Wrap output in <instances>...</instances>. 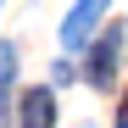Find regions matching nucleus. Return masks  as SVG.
Instances as JSON below:
<instances>
[{"mask_svg": "<svg viewBox=\"0 0 128 128\" xmlns=\"http://www.w3.org/2000/svg\"><path fill=\"white\" fill-rule=\"evenodd\" d=\"M117 61H122V28H106V34L95 39L89 61H84V78H89L95 89H106V84L117 78Z\"/></svg>", "mask_w": 128, "mask_h": 128, "instance_id": "1", "label": "nucleus"}, {"mask_svg": "<svg viewBox=\"0 0 128 128\" xmlns=\"http://www.w3.org/2000/svg\"><path fill=\"white\" fill-rule=\"evenodd\" d=\"M100 17H106V0H78V6L61 17V45H67V50H84Z\"/></svg>", "mask_w": 128, "mask_h": 128, "instance_id": "2", "label": "nucleus"}, {"mask_svg": "<svg viewBox=\"0 0 128 128\" xmlns=\"http://www.w3.org/2000/svg\"><path fill=\"white\" fill-rule=\"evenodd\" d=\"M11 72H17V56H11V45H0V89L11 84Z\"/></svg>", "mask_w": 128, "mask_h": 128, "instance_id": "4", "label": "nucleus"}, {"mask_svg": "<svg viewBox=\"0 0 128 128\" xmlns=\"http://www.w3.org/2000/svg\"><path fill=\"white\" fill-rule=\"evenodd\" d=\"M17 122H22V128H56V95H50V89H28Z\"/></svg>", "mask_w": 128, "mask_h": 128, "instance_id": "3", "label": "nucleus"}, {"mask_svg": "<svg viewBox=\"0 0 128 128\" xmlns=\"http://www.w3.org/2000/svg\"><path fill=\"white\" fill-rule=\"evenodd\" d=\"M0 128H6V95H0Z\"/></svg>", "mask_w": 128, "mask_h": 128, "instance_id": "6", "label": "nucleus"}, {"mask_svg": "<svg viewBox=\"0 0 128 128\" xmlns=\"http://www.w3.org/2000/svg\"><path fill=\"white\" fill-rule=\"evenodd\" d=\"M122 95H128V89H122ZM117 128H128V112H117Z\"/></svg>", "mask_w": 128, "mask_h": 128, "instance_id": "5", "label": "nucleus"}]
</instances>
